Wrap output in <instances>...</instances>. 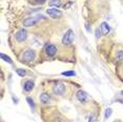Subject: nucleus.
Listing matches in <instances>:
<instances>
[{
  "label": "nucleus",
  "mask_w": 123,
  "mask_h": 122,
  "mask_svg": "<svg viewBox=\"0 0 123 122\" xmlns=\"http://www.w3.org/2000/svg\"><path fill=\"white\" fill-rule=\"evenodd\" d=\"M22 59L25 62H32L35 59V52L33 49H27L23 54V56H22Z\"/></svg>",
  "instance_id": "2"
},
{
  "label": "nucleus",
  "mask_w": 123,
  "mask_h": 122,
  "mask_svg": "<svg viewBox=\"0 0 123 122\" xmlns=\"http://www.w3.org/2000/svg\"><path fill=\"white\" fill-rule=\"evenodd\" d=\"M117 60L118 61H122L123 60V52L122 51L117 53Z\"/></svg>",
  "instance_id": "16"
},
{
  "label": "nucleus",
  "mask_w": 123,
  "mask_h": 122,
  "mask_svg": "<svg viewBox=\"0 0 123 122\" xmlns=\"http://www.w3.org/2000/svg\"><path fill=\"white\" fill-rule=\"evenodd\" d=\"M115 122H120V121H115Z\"/></svg>",
  "instance_id": "24"
},
{
  "label": "nucleus",
  "mask_w": 123,
  "mask_h": 122,
  "mask_svg": "<svg viewBox=\"0 0 123 122\" xmlns=\"http://www.w3.org/2000/svg\"><path fill=\"white\" fill-rule=\"evenodd\" d=\"M95 121H96V116H95V114H92V115L89 116L88 122H95Z\"/></svg>",
  "instance_id": "19"
},
{
  "label": "nucleus",
  "mask_w": 123,
  "mask_h": 122,
  "mask_svg": "<svg viewBox=\"0 0 123 122\" xmlns=\"http://www.w3.org/2000/svg\"><path fill=\"white\" fill-rule=\"evenodd\" d=\"M40 101L42 102L43 104H49V101H51V98H49V96L47 95L46 93H43L40 95Z\"/></svg>",
  "instance_id": "10"
},
{
  "label": "nucleus",
  "mask_w": 123,
  "mask_h": 122,
  "mask_svg": "<svg viewBox=\"0 0 123 122\" xmlns=\"http://www.w3.org/2000/svg\"><path fill=\"white\" fill-rule=\"evenodd\" d=\"M46 13L52 18H58V17H61V15H62L61 11H59L58 9H49L46 11Z\"/></svg>",
  "instance_id": "5"
},
{
  "label": "nucleus",
  "mask_w": 123,
  "mask_h": 122,
  "mask_svg": "<svg viewBox=\"0 0 123 122\" xmlns=\"http://www.w3.org/2000/svg\"><path fill=\"white\" fill-rule=\"evenodd\" d=\"M63 76H68V77H71V76H75V72L74 71H68V72H63L62 73Z\"/></svg>",
  "instance_id": "15"
},
{
  "label": "nucleus",
  "mask_w": 123,
  "mask_h": 122,
  "mask_svg": "<svg viewBox=\"0 0 123 122\" xmlns=\"http://www.w3.org/2000/svg\"><path fill=\"white\" fill-rule=\"evenodd\" d=\"M111 109H107L105 110V119H108L111 117Z\"/></svg>",
  "instance_id": "18"
},
{
  "label": "nucleus",
  "mask_w": 123,
  "mask_h": 122,
  "mask_svg": "<svg viewBox=\"0 0 123 122\" xmlns=\"http://www.w3.org/2000/svg\"><path fill=\"white\" fill-rule=\"evenodd\" d=\"M0 56H1V59H3L4 61H6L7 63H10V64H12V63H13L12 59H11V58H10L9 56H6V55H4L3 53H1V54H0Z\"/></svg>",
  "instance_id": "13"
},
{
  "label": "nucleus",
  "mask_w": 123,
  "mask_h": 122,
  "mask_svg": "<svg viewBox=\"0 0 123 122\" xmlns=\"http://www.w3.org/2000/svg\"><path fill=\"white\" fill-rule=\"evenodd\" d=\"M60 5H61L60 0H51V1H49V6H56V7H58V6H60Z\"/></svg>",
  "instance_id": "12"
},
{
  "label": "nucleus",
  "mask_w": 123,
  "mask_h": 122,
  "mask_svg": "<svg viewBox=\"0 0 123 122\" xmlns=\"http://www.w3.org/2000/svg\"><path fill=\"white\" fill-rule=\"evenodd\" d=\"M16 73H17L20 77H24L26 75V72L24 70H22V68H18V70H16Z\"/></svg>",
  "instance_id": "14"
},
{
  "label": "nucleus",
  "mask_w": 123,
  "mask_h": 122,
  "mask_svg": "<svg viewBox=\"0 0 123 122\" xmlns=\"http://www.w3.org/2000/svg\"><path fill=\"white\" fill-rule=\"evenodd\" d=\"M45 53L49 57H53V56H55L56 53H57V48H56L55 45H53V44H47L45 46Z\"/></svg>",
  "instance_id": "6"
},
{
  "label": "nucleus",
  "mask_w": 123,
  "mask_h": 122,
  "mask_svg": "<svg viewBox=\"0 0 123 122\" xmlns=\"http://www.w3.org/2000/svg\"><path fill=\"white\" fill-rule=\"evenodd\" d=\"M77 99L79 100L80 102H85L86 99H87V96H86V94L84 93L83 91H79L77 92Z\"/></svg>",
  "instance_id": "8"
},
{
  "label": "nucleus",
  "mask_w": 123,
  "mask_h": 122,
  "mask_svg": "<svg viewBox=\"0 0 123 122\" xmlns=\"http://www.w3.org/2000/svg\"><path fill=\"white\" fill-rule=\"evenodd\" d=\"M16 40L18 41V42H23L24 40L26 39V37H27V33H26V30H18L17 33H16Z\"/></svg>",
  "instance_id": "3"
},
{
  "label": "nucleus",
  "mask_w": 123,
  "mask_h": 122,
  "mask_svg": "<svg viewBox=\"0 0 123 122\" xmlns=\"http://www.w3.org/2000/svg\"><path fill=\"white\" fill-rule=\"evenodd\" d=\"M74 39H75L74 32H73L72 30H68L65 33V35H64L63 38H62V43L64 45H69V44L73 43Z\"/></svg>",
  "instance_id": "1"
},
{
  "label": "nucleus",
  "mask_w": 123,
  "mask_h": 122,
  "mask_svg": "<svg viewBox=\"0 0 123 122\" xmlns=\"http://www.w3.org/2000/svg\"><path fill=\"white\" fill-rule=\"evenodd\" d=\"M85 26H86V30H88V32H89V30H89V27H88V24H86V25H85Z\"/></svg>",
  "instance_id": "22"
},
{
  "label": "nucleus",
  "mask_w": 123,
  "mask_h": 122,
  "mask_svg": "<svg viewBox=\"0 0 123 122\" xmlns=\"http://www.w3.org/2000/svg\"><path fill=\"white\" fill-rule=\"evenodd\" d=\"M121 95H122V96H123V92H121Z\"/></svg>",
  "instance_id": "23"
},
{
  "label": "nucleus",
  "mask_w": 123,
  "mask_h": 122,
  "mask_svg": "<svg viewBox=\"0 0 123 122\" xmlns=\"http://www.w3.org/2000/svg\"><path fill=\"white\" fill-rule=\"evenodd\" d=\"M100 29H101V32H102L104 35L108 34V33L111 32V26L108 25L106 22H102L101 25H100Z\"/></svg>",
  "instance_id": "9"
},
{
  "label": "nucleus",
  "mask_w": 123,
  "mask_h": 122,
  "mask_svg": "<svg viewBox=\"0 0 123 122\" xmlns=\"http://www.w3.org/2000/svg\"><path fill=\"white\" fill-rule=\"evenodd\" d=\"M36 2H38V3H44V2H45V0H36Z\"/></svg>",
  "instance_id": "21"
},
{
  "label": "nucleus",
  "mask_w": 123,
  "mask_h": 122,
  "mask_svg": "<svg viewBox=\"0 0 123 122\" xmlns=\"http://www.w3.org/2000/svg\"><path fill=\"white\" fill-rule=\"evenodd\" d=\"M100 36H101V29H100V27H98V29L96 30V37L99 38Z\"/></svg>",
  "instance_id": "20"
},
{
  "label": "nucleus",
  "mask_w": 123,
  "mask_h": 122,
  "mask_svg": "<svg viewBox=\"0 0 123 122\" xmlns=\"http://www.w3.org/2000/svg\"><path fill=\"white\" fill-rule=\"evenodd\" d=\"M26 101H27V103L30 104V106L34 109V107H35V104H34V101H33V99H32V98H26Z\"/></svg>",
  "instance_id": "17"
},
{
  "label": "nucleus",
  "mask_w": 123,
  "mask_h": 122,
  "mask_svg": "<svg viewBox=\"0 0 123 122\" xmlns=\"http://www.w3.org/2000/svg\"><path fill=\"white\" fill-rule=\"evenodd\" d=\"M53 91H54L56 95H63L64 92H65V86H64L63 83H58L54 86Z\"/></svg>",
  "instance_id": "4"
},
{
  "label": "nucleus",
  "mask_w": 123,
  "mask_h": 122,
  "mask_svg": "<svg viewBox=\"0 0 123 122\" xmlns=\"http://www.w3.org/2000/svg\"><path fill=\"white\" fill-rule=\"evenodd\" d=\"M33 88H34V81H33V80H27V81L24 83V91L31 92Z\"/></svg>",
  "instance_id": "11"
},
{
  "label": "nucleus",
  "mask_w": 123,
  "mask_h": 122,
  "mask_svg": "<svg viewBox=\"0 0 123 122\" xmlns=\"http://www.w3.org/2000/svg\"><path fill=\"white\" fill-rule=\"evenodd\" d=\"M36 22H37V19L36 18H27V19H24L23 21V25L29 27V26H33L36 24Z\"/></svg>",
  "instance_id": "7"
}]
</instances>
